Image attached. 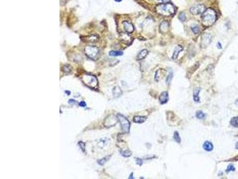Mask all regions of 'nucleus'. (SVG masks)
I'll list each match as a JSON object with an SVG mask.
<instances>
[{
	"instance_id": "obj_11",
	"label": "nucleus",
	"mask_w": 238,
	"mask_h": 179,
	"mask_svg": "<svg viewBox=\"0 0 238 179\" xmlns=\"http://www.w3.org/2000/svg\"><path fill=\"white\" fill-rule=\"evenodd\" d=\"M168 92L165 91L162 92L161 94H160L159 97V101L161 104L163 105L165 104L168 101Z\"/></svg>"
},
{
	"instance_id": "obj_8",
	"label": "nucleus",
	"mask_w": 238,
	"mask_h": 179,
	"mask_svg": "<svg viewBox=\"0 0 238 179\" xmlns=\"http://www.w3.org/2000/svg\"><path fill=\"white\" fill-rule=\"evenodd\" d=\"M85 38H82L83 41L88 43H94L97 42L99 40V36L96 34H91L88 36H84Z\"/></svg>"
},
{
	"instance_id": "obj_38",
	"label": "nucleus",
	"mask_w": 238,
	"mask_h": 179,
	"mask_svg": "<svg viewBox=\"0 0 238 179\" xmlns=\"http://www.w3.org/2000/svg\"><path fill=\"white\" fill-rule=\"evenodd\" d=\"M236 148H237V149H238V142L236 143Z\"/></svg>"
},
{
	"instance_id": "obj_17",
	"label": "nucleus",
	"mask_w": 238,
	"mask_h": 179,
	"mask_svg": "<svg viewBox=\"0 0 238 179\" xmlns=\"http://www.w3.org/2000/svg\"><path fill=\"white\" fill-rule=\"evenodd\" d=\"M199 92L200 89H196L194 90V93H193V97H194V100L195 102H199Z\"/></svg>"
},
{
	"instance_id": "obj_18",
	"label": "nucleus",
	"mask_w": 238,
	"mask_h": 179,
	"mask_svg": "<svg viewBox=\"0 0 238 179\" xmlns=\"http://www.w3.org/2000/svg\"><path fill=\"white\" fill-rule=\"evenodd\" d=\"M110 156H107L105 157H104V158H102V159H99V160L97 161L98 164L99 165H104L108 160H109V159L110 158Z\"/></svg>"
},
{
	"instance_id": "obj_26",
	"label": "nucleus",
	"mask_w": 238,
	"mask_h": 179,
	"mask_svg": "<svg viewBox=\"0 0 238 179\" xmlns=\"http://www.w3.org/2000/svg\"><path fill=\"white\" fill-rule=\"evenodd\" d=\"M230 124L235 127H238V117L233 118L230 121Z\"/></svg>"
},
{
	"instance_id": "obj_6",
	"label": "nucleus",
	"mask_w": 238,
	"mask_h": 179,
	"mask_svg": "<svg viewBox=\"0 0 238 179\" xmlns=\"http://www.w3.org/2000/svg\"><path fill=\"white\" fill-rule=\"evenodd\" d=\"M211 35L209 33H204L201 36V47L203 48L207 47L209 45L211 41Z\"/></svg>"
},
{
	"instance_id": "obj_1",
	"label": "nucleus",
	"mask_w": 238,
	"mask_h": 179,
	"mask_svg": "<svg viewBox=\"0 0 238 179\" xmlns=\"http://www.w3.org/2000/svg\"><path fill=\"white\" fill-rule=\"evenodd\" d=\"M217 19L216 12L212 8H208L205 10L201 16V22L204 26L208 27L213 25Z\"/></svg>"
},
{
	"instance_id": "obj_31",
	"label": "nucleus",
	"mask_w": 238,
	"mask_h": 179,
	"mask_svg": "<svg viewBox=\"0 0 238 179\" xmlns=\"http://www.w3.org/2000/svg\"><path fill=\"white\" fill-rule=\"evenodd\" d=\"M136 164H138V165H141L142 164V159H139V158H136Z\"/></svg>"
},
{
	"instance_id": "obj_3",
	"label": "nucleus",
	"mask_w": 238,
	"mask_h": 179,
	"mask_svg": "<svg viewBox=\"0 0 238 179\" xmlns=\"http://www.w3.org/2000/svg\"><path fill=\"white\" fill-rule=\"evenodd\" d=\"M83 83L89 87L96 89L98 87V81L95 76L91 74H85L82 78Z\"/></svg>"
},
{
	"instance_id": "obj_39",
	"label": "nucleus",
	"mask_w": 238,
	"mask_h": 179,
	"mask_svg": "<svg viewBox=\"0 0 238 179\" xmlns=\"http://www.w3.org/2000/svg\"><path fill=\"white\" fill-rule=\"evenodd\" d=\"M115 1H116V2H121V1H122V0H115Z\"/></svg>"
},
{
	"instance_id": "obj_21",
	"label": "nucleus",
	"mask_w": 238,
	"mask_h": 179,
	"mask_svg": "<svg viewBox=\"0 0 238 179\" xmlns=\"http://www.w3.org/2000/svg\"><path fill=\"white\" fill-rule=\"evenodd\" d=\"M123 54V53L120 51H111L110 52H109L110 56H114V57H116V56H122Z\"/></svg>"
},
{
	"instance_id": "obj_22",
	"label": "nucleus",
	"mask_w": 238,
	"mask_h": 179,
	"mask_svg": "<svg viewBox=\"0 0 238 179\" xmlns=\"http://www.w3.org/2000/svg\"><path fill=\"white\" fill-rule=\"evenodd\" d=\"M121 154H122V156H123L124 157H126V158H127V157H129L131 156L132 155V152L131 151H130L129 150H121L120 151Z\"/></svg>"
},
{
	"instance_id": "obj_25",
	"label": "nucleus",
	"mask_w": 238,
	"mask_h": 179,
	"mask_svg": "<svg viewBox=\"0 0 238 179\" xmlns=\"http://www.w3.org/2000/svg\"><path fill=\"white\" fill-rule=\"evenodd\" d=\"M62 70L64 72L66 73H69L71 72L72 71V68L70 67V65H66L63 66V67H62Z\"/></svg>"
},
{
	"instance_id": "obj_33",
	"label": "nucleus",
	"mask_w": 238,
	"mask_h": 179,
	"mask_svg": "<svg viewBox=\"0 0 238 179\" xmlns=\"http://www.w3.org/2000/svg\"><path fill=\"white\" fill-rule=\"evenodd\" d=\"M68 1H69V0H60L61 6H64L68 2Z\"/></svg>"
},
{
	"instance_id": "obj_16",
	"label": "nucleus",
	"mask_w": 238,
	"mask_h": 179,
	"mask_svg": "<svg viewBox=\"0 0 238 179\" xmlns=\"http://www.w3.org/2000/svg\"><path fill=\"white\" fill-rule=\"evenodd\" d=\"M148 53V51L147 50H146V49L142 50V51H140L138 55L137 60H142L143 59H144L146 56H147Z\"/></svg>"
},
{
	"instance_id": "obj_5",
	"label": "nucleus",
	"mask_w": 238,
	"mask_h": 179,
	"mask_svg": "<svg viewBox=\"0 0 238 179\" xmlns=\"http://www.w3.org/2000/svg\"><path fill=\"white\" fill-rule=\"evenodd\" d=\"M117 119L118 121H119L120 124L121 128H122V130L126 133H129V131H130V123L129 122V120L124 116V115H122V114L118 113L116 116Z\"/></svg>"
},
{
	"instance_id": "obj_37",
	"label": "nucleus",
	"mask_w": 238,
	"mask_h": 179,
	"mask_svg": "<svg viewBox=\"0 0 238 179\" xmlns=\"http://www.w3.org/2000/svg\"><path fill=\"white\" fill-rule=\"evenodd\" d=\"M133 173H132L131 174H130V176H129V179H133Z\"/></svg>"
},
{
	"instance_id": "obj_27",
	"label": "nucleus",
	"mask_w": 238,
	"mask_h": 179,
	"mask_svg": "<svg viewBox=\"0 0 238 179\" xmlns=\"http://www.w3.org/2000/svg\"><path fill=\"white\" fill-rule=\"evenodd\" d=\"M178 18H179V20L181 21L182 22H185L186 20V16H185V13H183V12H182V13H180L179 14Z\"/></svg>"
},
{
	"instance_id": "obj_12",
	"label": "nucleus",
	"mask_w": 238,
	"mask_h": 179,
	"mask_svg": "<svg viewBox=\"0 0 238 179\" xmlns=\"http://www.w3.org/2000/svg\"><path fill=\"white\" fill-rule=\"evenodd\" d=\"M203 148L206 151L210 152L213 150L214 146H213V144H212L211 142H209V141H206L203 144Z\"/></svg>"
},
{
	"instance_id": "obj_20",
	"label": "nucleus",
	"mask_w": 238,
	"mask_h": 179,
	"mask_svg": "<svg viewBox=\"0 0 238 179\" xmlns=\"http://www.w3.org/2000/svg\"><path fill=\"white\" fill-rule=\"evenodd\" d=\"M191 30L195 34H198L200 32V28L198 25L196 24H192L191 26Z\"/></svg>"
},
{
	"instance_id": "obj_13",
	"label": "nucleus",
	"mask_w": 238,
	"mask_h": 179,
	"mask_svg": "<svg viewBox=\"0 0 238 179\" xmlns=\"http://www.w3.org/2000/svg\"><path fill=\"white\" fill-rule=\"evenodd\" d=\"M168 29V23L167 22L164 21L161 23L160 26V32L163 34L167 32Z\"/></svg>"
},
{
	"instance_id": "obj_40",
	"label": "nucleus",
	"mask_w": 238,
	"mask_h": 179,
	"mask_svg": "<svg viewBox=\"0 0 238 179\" xmlns=\"http://www.w3.org/2000/svg\"><path fill=\"white\" fill-rule=\"evenodd\" d=\"M158 1H168V0H158Z\"/></svg>"
},
{
	"instance_id": "obj_35",
	"label": "nucleus",
	"mask_w": 238,
	"mask_h": 179,
	"mask_svg": "<svg viewBox=\"0 0 238 179\" xmlns=\"http://www.w3.org/2000/svg\"><path fill=\"white\" fill-rule=\"evenodd\" d=\"M217 47H218V48H219V49L222 48V46L220 42H218V43H217Z\"/></svg>"
},
{
	"instance_id": "obj_4",
	"label": "nucleus",
	"mask_w": 238,
	"mask_h": 179,
	"mask_svg": "<svg viewBox=\"0 0 238 179\" xmlns=\"http://www.w3.org/2000/svg\"><path fill=\"white\" fill-rule=\"evenodd\" d=\"M85 54L92 60H96L100 56V50L97 47L94 46L85 47Z\"/></svg>"
},
{
	"instance_id": "obj_30",
	"label": "nucleus",
	"mask_w": 238,
	"mask_h": 179,
	"mask_svg": "<svg viewBox=\"0 0 238 179\" xmlns=\"http://www.w3.org/2000/svg\"><path fill=\"white\" fill-rule=\"evenodd\" d=\"M172 78H173V73H170L169 75H168L167 76V79H166L167 84H169L170 83Z\"/></svg>"
},
{
	"instance_id": "obj_34",
	"label": "nucleus",
	"mask_w": 238,
	"mask_h": 179,
	"mask_svg": "<svg viewBox=\"0 0 238 179\" xmlns=\"http://www.w3.org/2000/svg\"><path fill=\"white\" fill-rule=\"evenodd\" d=\"M76 103V101L75 100H74V99H70V100H69V103L70 104V105H73V104H74Z\"/></svg>"
},
{
	"instance_id": "obj_29",
	"label": "nucleus",
	"mask_w": 238,
	"mask_h": 179,
	"mask_svg": "<svg viewBox=\"0 0 238 179\" xmlns=\"http://www.w3.org/2000/svg\"><path fill=\"white\" fill-rule=\"evenodd\" d=\"M235 170V167L233 166V165H232V164H230V165H228L227 168V170H226V172L229 173V172H230V171H234Z\"/></svg>"
},
{
	"instance_id": "obj_28",
	"label": "nucleus",
	"mask_w": 238,
	"mask_h": 179,
	"mask_svg": "<svg viewBox=\"0 0 238 179\" xmlns=\"http://www.w3.org/2000/svg\"><path fill=\"white\" fill-rule=\"evenodd\" d=\"M78 144H79V146H80L81 150H82L83 152H85V143H83V142H79V143H78Z\"/></svg>"
},
{
	"instance_id": "obj_32",
	"label": "nucleus",
	"mask_w": 238,
	"mask_h": 179,
	"mask_svg": "<svg viewBox=\"0 0 238 179\" xmlns=\"http://www.w3.org/2000/svg\"><path fill=\"white\" fill-rule=\"evenodd\" d=\"M79 106L80 107H85L86 106V103L84 101H82L79 103Z\"/></svg>"
},
{
	"instance_id": "obj_24",
	"label": "nucleus",
	"mask_w": 238,
	"mask_h": 179,
	"mask_svg": "<svg viewBox=\"0 0 238 179\" xmlns=\"http://www.w3.org/2000/svg\"><path fill=\"white\" fill-rule=\"evenodd\" d=\"M196 116L197 118L200 119H204L205 118V114L202 111H199L196 112Z\"/></svg>"
},
{
	"instance_id": "obj_19",
	"label": "nucleus",
	"mask_w": 238,
	"mask_h": 179,
	"mask_svg": "<svg viewBox=\"0 0 238 179\" xmlns=\"http://www.w3.org/2000/svg\"><path fill=\"white\" fill-rule=\"evenodd\" d=\"M122 90H121V89H120L119 87H116L114 90H113V95H114V96L115 97H117L120 96L122 94Z\"/></svg>"
},
{
	"instance_id": "obj_15",
	"label": "nucleus",
	"mask_w": 238,
	"mask_h": 179,
	"mask_svg": "<svg viewBox=\"0 0 238 179\" xmlns=\"http://www.w3.org/2000/svg\"><path fill=\"white\" fill-rule=\"evenodd\" d=\"M146 119V116H135L133 117V122L135 123L141 124L145 122Z\"/></svg>"
},
{
	"instance_id": "obj_36",
	"label": "nucleus",
	"mask_w": 238,
	"mask_h": 179,
	"mask_svg": "<svg viewBox=\"0 0 238 179\" xmlns=\"http://www.w3.org/2000/svg\"><path fill=\"white\" fill-rule=\"evenodd\" d=\"M65 93H66V94H67L68 95H69L70 94V92L69 91H65Z\"/></svg>"
},
{
	"instance_id": "obj_7",
	"label": "nucleus",
	"mask_w": 238,
	"mask_h": 179,
	"mask_svg": "<svg viewBox=\"0 0 238 179\" xmlns=\"http://www.w3.org/2000/svg\"><path fill=\"white\" fill-rule=\"evenodd\" d=\"M205 7L202 4H198L192 6L190 8V12L194 15H198L202 14L205 10Z\"/></svg>"
},
{
	"instance_id": "obj_2",
	"label": "nucleus",
	"mask_w": 238,
	"mask_h": 179,
	"mask_svg": "<svg viewBox=\"0 0 238 179\" xmlns=\"http://www.w3.org/2000/svg\"><path fill=\"white\" fill-rule=\"evenodd\" d=\"M156 11L157 13L161 15L168 16L175 13V8L173 4L170 3L161 4L157 6Z\"/></svg>"
},
{
	"instance_id": "obj_14",
	"label": "nucleus",
	"mask_w": 238,
	"mask_h": 179,
	"mask_svg": "<svg viewBox=\"0 0 238 179\" xmlns=\"http://www.w3.org/2000/svg\"><path fill=\"white\" fill-rule=\"evenodd\" d=\"M182 50H183L182 47L180 46V45H178L177 47H176L175 50H174V53H173V54L172 58H173V59H176L178 57V56H179V53H180Z\"/></svg>"
},
{
	"instance_id": "obj_23",
	"label": "nucleus",
	"mask_w": 238,
	"mask_h": 179,
	"mask_svg": "<svg viewBox=\"0 0 238 179\" xmlns=\"http://www.w3.org/2000/svg\"><path fill=\"white\" fill-rule=\"evenodd\" d=\"M173 138H174V140L177 143H180L181 142V138H180V136H179V133L177 131H174V135H173Z\"/></svg>"
},
{
	"instance_id": "obj_10",
	"label": "nucleus",
	"mask_w": 238,
	"mask_h": 179,
	"mask_svg": "<svg viewBox=\"0 0 238 179\" xmlns=\"http://www.w3.org/2000/svg\"><path fill=\"white\" fill-rule=\"evenodd\" d=\"M166 73V72L164 69H160L157 70L155 72V81H157V82L160 81L164 77V76H165Z\"/></svg>"
},
{
	"instance_id": "obj_9",
	"label": "nucleus",
	"mask_w": 238,
	"mask_h": 179,
	"mask_svg": "<svg viewBox=\"0 0 238 179\" xmlns=\"http://www.w3.org/2000/svg\"><path fill=\"white\" fill-rule=\"evenodd\" d=\"M123 25L124 27V29L126 32L130 34L132 33L134 30V26L131 23L127 21H124L123 22Z\"/></svg>"
}]
</instances>
